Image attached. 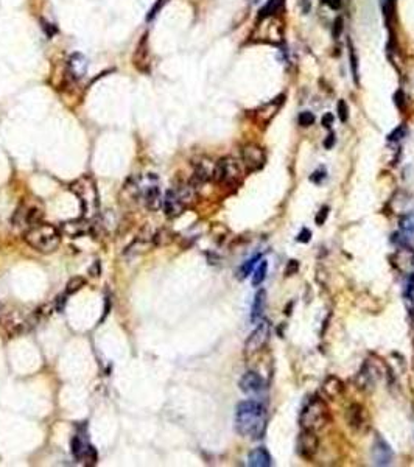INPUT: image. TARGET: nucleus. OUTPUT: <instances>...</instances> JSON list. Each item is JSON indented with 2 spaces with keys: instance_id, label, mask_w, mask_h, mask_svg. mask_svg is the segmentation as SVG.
<instances>
[{
  "instance_id": "11",
  "label": "nucleus",
  "mask_w": 414,
  "mask_h": 467,
  "mask_svg": "<svg viewBox=\"0 0 414 467\" xmlns=\"http://www.w3.org/2000/svg\"><path fill=\"white\" fill-rule=\"evenodd\" d=\"M298 453L305 458V460H311L316 452H318V447H319V441H318V436L315 432H310V430H302V433L299 435L298 438Z\"/></svg>"
},
{
  "instance_id": "16",
  "label": "nucleus",
  "mask_w": 414,
  "mask_h": 467,
  "mask_svg": "<svg viewBox=\"0 0 414 467\" xmlns=\"http://www.w3.org/2000/svg\"><path fill=\"white\" fill-rule=\"evenodd\" d=\"M238 386L240 389L245 392L248 396H255L259 394V392L265 388V383H263V379L260 377L259 374L254 372V371H249L246 372L243 377L240 379V383H238Z\"/></svg>"
},
{
  "instance_id": "20",
  "label": "nucleus",
  "mask_w": 414,
  "mask_h": 467,
  "mask_svg": "<svg viewBox=\"0 0 414 467\" xmlns=\"http://www.w3.org/2000/svg\"><path fill=\"white\" fill-rule=\"evenodd\" d=\"M248 464L252 467H270L271 466V456L268 450L263 447H257L248 455Z\"/></svg>"
},
{
  "instance_id": "46",
  "label": "nucleus",
  "mask_w": 414,
  "mask_h": 467,
  "mask_svg": "<svg viewBox=\"0 0 414 467\" xmlns=\"http://www.w3.org/2000/svg\"><path fill=\"white\" fill-rule=\"evenodd\" d=\"M413 267H414V255H413Z\"/></svg>"
},
{
  "instance_id": "9",
  "label": "nucleus",
  "mask_w": 414,
  "mask_h": 467,
  "mask_svg": "<svg viewBox=\"0 0 414 467\" xmlns=\"http://www.w3.org/2000/svg\"><path fill=\"white\" fill-rule=\"evenodd\" d=\"M265 151L255 143H248L242 148V162L248 171H257L265 165Z\"/></svg>"
},
{
  "instance_id": "15",
  "label": "nucleus",
  "mask_w": 414,
  "mask_h": 467,
  "mask_svg": "<svg viewBox=\"0 0 414 467\" xmlns=\"http://www.w3.org/2000/svg\"><path fill=\"white\" fill-rule=\"evenodd\" d=\"M214 168L215 164H210V161L207 159H201L195 164V170H193V178H192V184L195 189H198V186L206 184L209 179H214Z\"/></svg>"
},
{
  "instance_id": "25",
  "label": "nucleus",
  "mask_w": 414,
  "mask_h": 467,
  "mask_svg": "<svg viewBox=\"0 0 414 467\" xmlns=\"http://www.w3.org/2000/svg\"><path fill=\"white\" fill-rule=\"evenodd\" d=\"M400 229L403 232L407 234H414V212H410V214H405L400 217Z\"/></svg>"
},
{
  "instance_id": "28",
  "label": "nucleus",
  "mask_w": 414,
  "mask_h": 467,
  "mask_svg": "<svg viewBox=\"0 0 414 467\" xmlns=\"http://www.w3.org/2000/svg\"><path fill=\"white\" fill-rule=\"evenodd\" d=\"M405 134H407V126L405 125H400L399 128H395V130L388 134V142H397V140H402Z\"/></svg>"
},
{
  "instance_id": "35",
  "label": "nucleus",
  "mask_w": 414,
  "mask_h": 467,
  "mask_svg": "<svg viewBox=\"0 0 414 467\" xmlns=\"http://www.w3.org/2000/svg\"><path fill=\"white\" fill-rule=\"evenodd\" d=\"M299 271V262L298 260H290L287 265V270H285V276H293Z\"/></svg>"
},
{
  "instance_id": "32",
  "label": "nucleus",
  "mask_w": 414,
  "mask_h": 467,
  "mask_svg": "<svg viewBox=\"0 0 414 467\" xmlns=\"http://www.w3.org/2000/svg\"><path fill=\"white\" fill-rule=\"evenodd\" d=\"M167 3V0H158L154 5H153V8L148 11V14H146V21H153L154 19V16L159 13V10H162V6Z\"/></svg>"
},
{
  "instance_id": "12",
  "label": "nucleus",
  "mask_w": 414,
  "mask_h": 467,
  "mask_svg": "<svg viewBox=\"0 0 414 467\" xmlns=\"http://www.w3.org/2000/svg\"><path fill=\"white\" fill-rule=\"evenodd\" d=\"M379 379H380L379 369H377L372 363L367 361L361 366V369L358 371L355 382H357V386L361 391H371L374 388V385L379 382Z\"/></svg>"
},
{
  "instance_id": "37",
  "label": "nucleus",
  "mask_w": 414,
  "mask_h": 467,
  "mask_svg": "<svg viewBox=\"0 0 414 467\" xmlns=\"http://www.w3.org/2000/svg\"><path fill=\"white\" fill-rule=\"evenodd\" d=\"M341 33H343V17H336L333 24V38H339Z\"/></svg>"
},
{
  "instance_id": "19",
  "label": "nucleus",
  "mask_w": 414,
  "mask_h": 467,
  "mask_svg": "<svg viewBox=\"0 0 414 467\" xmlns=\"http://www.w3.org/2000/svg\"><path fill=\"white\" fill-rule=\"evenodd\" d=\"M344 391V383L339 380L335 375H330L323 383V392L327 399H336L339 394H343Z\"/></svg>"
},
{
  "instance_id": "1",
  "label": "nucleus",
  "mask_w": 414,
  "mask_h": 467,
  "mask_svg": "<svg viewBox=\"0 0 414 467\" xmlns=\"http://www.w3.org/2000/svg\"><path fill=\"white\" fill-rule=\"evenodd\" d=\"M266 428V410L255 400H245L235 410V430L242 436L260 439Z\"/></svg>"
},
{
  "instance_id": "6",
  "label": "nucleus",
  "mask_w": 414,
  "mask_h": 467,
  "mask_svg": "<svg viewBox=\"0 0 414 467\" xmlns=\"http://www.w3.org/2000/svg\"><path fill=\"white\" fill-rule=\"evenodd\" d=\"M240 164L234 158H223L215 164L214 181L220 182V184H235L240 179Z\"/></svg>"
},
{
  "instance_id": "4",
  "label": "nucleus",
  "mask_w": 414,
  "mask_h": 467,
  "mask_svg": "<svg viewBox=\"0 0 414 467\" xmlns=\"http://www.w3.org/2000/svg\"><path fill=\"white\" fill-rule=\"evenodd\" d=\"M70 190L80 199L83 212H84L86 215H90V214L95 212L97 207H98V190L95 187L94 179H92L89 175L77 179L70 186Z\"/></svg>"
},
{
  "instance_id": "2",
  "label": "nucleus",
  "mask_w": 414,
  "mask_h": 467,
  "mask_svg": "<svg viewBox=\"0 0 414 467\" xmlns=\"http://www.w3.org/2000/svg\"><path fill=\"white\" fill-rule=\"evenodd\" d=\"M61 231L59 227L53 226L50 223H38L27 229L24 234V240L27 245L31 246L34 251L42 254H50L58 249L61 243Z\"/></svg>"
},
{
  "instance_id": "5",
  "label": "nucleus",
  "mask_w": 414,
  "mask_h": 467,
  "mask_svg": "<svg viewBox=\"0 0 414 467\" xmlns=\"http://www.w3.org/2000/svg\"><path fill=\"white\" fill-rule=\"evenodd\" d=\"M136 186L139 190V198L143 199L145 206L150 210H158L162 206L159 181L154 175H146L143 178H136Z\"/></svg>"
},
{
  "instance_id": "17",
  "label": "nucleus",
  "mask_w": 414,
  "mask_h": 467,
  "mask_svg": "<svg viewBox=\"0 0 414 467\" xmlns=\"http://www.w3.org/2000/svg\"><path fill=\"white\" fill-rule=\"evenodd\" d=\"M67 69L72 78L80 80L87 73V59L84 55L81 53H73L67 61Z\"/></svg>"
},
{
  "instance_id": "26",
  "label": "nucleus",
  "mask_w": 414,
  "mask_h": 467,
  "mask_svg": "<svg viewBox=\"0 0 414 467\" xmlns=\"http://www.w3.org/2000/svg\"><path fill=\"white\" fill-rule=\"evenodd\" d=\"M257 260H260V255H255V257H252V259H249V260H246V262L243 263V267L240 268V271H238V277L245 279V277L249 276V274L252 273V268L255 267Z\"/></svg>"
},
{
  "instance_id": "10",
  "label": "nucleus",
  "mask_w": 414,
  "mask_h": 467,
  "mask_svg": "<svg viewBox=\"0 0 414 467\" xmlns=\"http://www.w3.org/2000/svg\"><path fill=\"white\" fill-rule=\"evenodd\" d=\"M187 204L184 203V199L181 198L179 192L176 189H170L167 193H165L164 199H162V209L164 214L168 218H176L179 217L184 210H186Z\"/></svg>"
},
{
  "instance_id": "42",
  "label": "nucleus",
  "mask_w": 414,
  "mask_h": 467,
  "mask_svg": "<svg viewBox=\"0 0 414 467\" xmlns=\"http://www.w3.org/2000/svg\"><path fill=\"white\" fill-rule=\"evenodd\" d=\"M100 270H101V268H100V262L97 260L94 265H92V268H90V271H89V273H90L94 277H97V276H100Z\"/></svg>"
},
{
  "instance_id": "18",
  "label": "nucleus",
  "mask_w": 414,
  "mask_h": 467,
  "mask_svg": "<svg viewBox=\"0 0 414 467\" xmlns=\"http://www.w3.org/2000/svg\"><path fill=\"white\" fill-rule=\"evenodd\" d=\"M364 416H366V410L360 405V404H352L346 411V420L347 425L352 430H360L364 425Z\"/></svg>"
},
{
  "instance_id": "39",
  "label": "nucleus",
  "mask_w": 414,
  "mask_h": 467,
  "mask_svg": "<svg viewBox=\"0 0 414 467\" xmlns=\"http://www.w3.org/2000/svg\"><path fill=\"white\" fill-rule=\"evenodd\" d=\"M321 2H323V3H327V6H330V8H332V10H335V11H336V10H339V8L343 6V2H341V0H321Z\"/></svg>"
},
{
  "instance_id": "34",
  "label": "nucleus",
  "mask_w": 414,
  "mask_h": 467,
  "mask_svg": "<svg viewBox=\"0 0 414 467\" xmlns=\"http://www.w3.org/2000/svg\"><path fill=\"white\" fill-rule=\"evenodd\" d=\"M405 298H407L408 301H411L414 298V274L410 276V279H408L407 288H405Z\"/></svg>"
},
{
  "instance_id": "29",
  "label": "nucleus",
  "mask_w": 414,
  "mask_h": 467,
  "mask_svg": "<svg viewBox=\"0 0 414 467\" xmlns=\"http://www.w3.org/2000/svg\"><path fill=\"white\" fill-rule=\"evenodd\" d=\"M349 50H351V69H352V73H354L355 83H358V59H357L355 50H354L351 42H349Z\"/></svg>"
},
{
  "instance_id": "33",
  "label": "nucleus",
  "mask_w": 414,
  "mask_h": 467,
  "mask_svg": "<svg viewBox=\"0 0 414 467\" xmlns=\"http://www.w3.org/2000/svg\"><path fill=\"white\" fill-rule=\"evenodd\" d=\"M327 217H329V207H327V206L321 207V210H319L318 215H316V218H315L316 224H318V226H323V224L326 223Z\"/></svg>"
},
{
  "instance_id": "43",
  "label": "nucleus",
  "mask_w": 414,
  "mask_h": 467,
  "mask_svg": "<svg viewBox=\"0 0 414 467\" xmlns=\"http://www.w3.org/2000/svg\"><path fill=\"white\" fill-rule=\"evenodd\" d=\"M64 304H66V296H58V299H56V310L62 311Z\"/></svg>"
},
{
  "instance_id": "24",
  "label": "nucleus",
  "mask_w": 414,
  "mask_h": 467,
  "mask_svg": "<svg viewBox=\"0 0 414 467\" xmlns=\"http://www.w3.org/2000/svg\"><path fill=\"white\" fill-rule=\"evenodd\" d=\"M266 271H268V263H266V260H262L260 265L255 268V271H254V274H252V285H254V287H259L260 283L265 280Z\"/></svg>"
},
{
  "instance_id": "23",
  "label": "nucleus",
  "mask_w": 414,
  "mask_h": 467,
  "mask_svg": "<svg viewBox=\"0 0 414 467\" xmlns=\"http://www.w3.org/2000/svg\"><path fill=\"white\" fill-rule=\"evenodd\" d=\"M83 287H86V279L81 276L72 277L66 285V295H75Z\"/></svg>"
},
{
  "instance_id": "14",
  "label": "nucleus",
  "mask_w": 414,
  "mask_h": 467,
  "mask_svg": "<svg viewBox=\"0 0 414 467\" xmlns=\"http://www.w3.org/2000/svg\"><path fill=\"white\" fill-rule=\"evenodd\" d=\"M59 231L64 237H69V239H78V237L86 235L90 231V224L86 218L70 220V221H64L59 226Z\"/></svg>"
},
{
  "instance_id": "3",
  "label": "nucleus",
  "mask_w": 414,
  "mask_h": 467,
  "mask_svg": "<svg viewBox=\"0 0 414 467\" xmlns=\"http://www.w3.org/2000/svg\"><path fill=\"white\" fill-rule=\"evenodd\" d=\"M329 422V408L327 404L319 397H313L308 404L304 407L299 424L302 430H310V432H319Z\"/></svg>"
},
{
  "instance_id": "13",
  "label": "nucleus",
  "mask_w": 414,
  "mask_h": 467,
  "mask_svg": "<svg viewBox=\"0 0 414 467\" xmlns=\"http://www.w3.org/2000/svg\"><path fill=\"white\" fill-rule=\"evenodd\" d=\"M372 461L375 466H389L392 463V450L382 436L377 435L372 445Z\"/></svg>"
},
{
  "instance_id": "31",
  "label": "nucleus",
  "mask_w": 414,
  "mask_h": 467,
  "mask_svg": "<svg viewBox=\"0 0 414 467\" xmlns=\"http://www.w3.org/2000/svg\"><path fill=\"white\" fill-rule=\"evenodd\" d=\"M338 117L343 123L347 122V118H349V108H347L344 100H339L338 102Z\"/></svg>"
},
{
  "instance_id": "7",
  "label": "nucleus",
  "mask_w": 414,
  "mask_h": 467,
  "mask_svg": "<svg viewBox=\"0 0 414 467\" xmlns=\"http://www.w3.org/2000/svg\"><path fill=\"white\" fill-rule=\"evenodd\" d=\"M70 445H72V455L75 456L77 461L84 463L86 466H94L97 463V460H98L97 452H95L94 445L89 442L86 435H83V433L75 435L72 438Z\"/></svg>"
},
{
  "instance_id": "30",
  "label": "nucleus",
  "mask_w": 414,
  "mask_h": 467,
  "mask_svg": "<svg viewBox=\"0 0 414 467\" xmlns=\"http://www.w3.org/2000/svg\"><path fill=\"white\" fill-rule=\"evenodd\" d=\"M315 123V115L311 114L310 111H304V112H301V115H299V125L301 126H311Z\"/></svg>"
},
{
  "instance_id": "45",
  "label": "nucleus",
  "mask_w": 414,
  "mask_h": 467,
  "mask_svg": "<svg viewBox=\"0 0 414 467\" xmlns=\"http://www.w3.org/2000/svg\"><path fill=\"white\" fill-rule=\"evenodd\" d=\"M302 3H304V11H308V8H310V3H308V0H302Z\"/></svg>"
},
{
  "instance_id": "27",
  "label": "nucleus",
  "mask_w": 414,
  "mask_h": 467,
  "mask_svg": "<svg viewBox=\"0 0 414 467\" xmlns=\"http://www.w3.org/2000/svg\"><path fill=\"white\" fill-rule=\"evenodd\" d=\"M383 11H385L386 22L391 24L394 17V11H395V0H383Z\"/></svg>"
},
{
  "instance_id": "40",
  "label": "nucleus",
  "mask_w": 414,
  "mask_h": 467,
  "mask_svg": "<svg viewBox=\"0 0 414 467\" xmlns=\"http://www.w3.org/2000/svg\"><path fill=\"white\" fill-rule=\"evenodd\" d=\"M333 145H335V134L330 133V134L327 136V139L324 140V148H326V150H330Z\"/></svg>"
},
{
  "instance_id": "21",
  "label": "nucleus",
  "mask_w": 414,
  "mask_h": 467,
  "mask_svg": "<svg viewBox=\"0 0 414 467\" xmlns=\"http://www.w3.org/2000/svg\"><path fill=\"white\" fill-rule=\"evenodd\" d=\"M265 301H266V291L259 290L254 296L252 308H251V321L252 323H257L262 318L263 311H265Z\"/></svg>"
},
{
  "instance_id": "22",
  "label": "nucleus",
  "mask_w": 414,
  "mask_h": 467,
  "mask_svg": "<svg viewBox=\"0 0 414 467\" xmlns=\"http://www.w3.org/2000/svg\"><path fill=\"white\" fill-rule=\"evenodd\" d=\"M282 5H283V0H268V3H266L259 13V19H263V17H268L274 13H277V10Z\"/></svg>"
},
{
  "instance_id": "38",
  "label": "nucleus",
  "mask_w": 414,
  "mask_h": 467,
  "mask_svg": "<svg viewBox=\"0 0 414 467\" xmlns=\"http://www.w3.org/2000/svg\"><path fill=\"white\" fill-rule=\"evenodd\" d=\"M310 237H311V232L308 231V229H302L296 240H298L299 243H308V242H310Z\"/></svg>"
},
{
  "instance_id": "41",
  "label": "nucleus",
  "mask_w": 414,
  "mask_h": 467,
  "mask_svg": "<svg viewBox=\"0 0 414 467\" xmlns=\"http://www.w3.org/2000/svg\"><path fill=\"white\" fill-rule=\"evenodd\" d=\"M333 125V115L330 114V112H327L324 117H323V126L324 128H330Z\"/></svg>"
},
{
  "instance_id": "36",
  "label": "nucleus",
  "mask_w": 414,
  "mask_h": 467,
  "mask_svg": "<svg viewBox=\"0 0 414 467\" xmlns=\"http://www.w3.org/2000/svg\"><path fill=\"white\" fill-rule=\"evenodd\" d=\"M394 100H395V106H397L400 111H403L405 109V94H403V90H397L395 92V95H394Z\"/></svg>"
},
{
  "instance_id": "8",
  "label": "nucleus",
  "mask_w": 414,
  "mask_h": 467,
  "mask_svg": "<svg viewBox=\"0 0 414 467\" xmlns=\"http://www.w3.org/2000/svg\"><path fill=\"white\" fill-rule=\"evenodd\" d=\"M270 330L271 326L268 321H262L259 326H257L255 330L248 336V340L245 343V355L246 358H251V357L257 355L259 352L263 351V347L266 344L270 338Z\"/></svg>"
},
{
  "instance_id": "44",
  "label": "nucleus",
  "mask_w": 414,
  "mask_h": 467,
  "mask_svg": "<svg viewBox=\"0 0 414 467\" xmlns=\"http://www.w3.org/2000/svg\"><path fill=\"white\" fill-rule=\"evenodd\" d=\"M323 178H324V173L323 171H316V173H313V176H311L310 179L313 182H319Z\"/></svg>"
}]
</instances>
